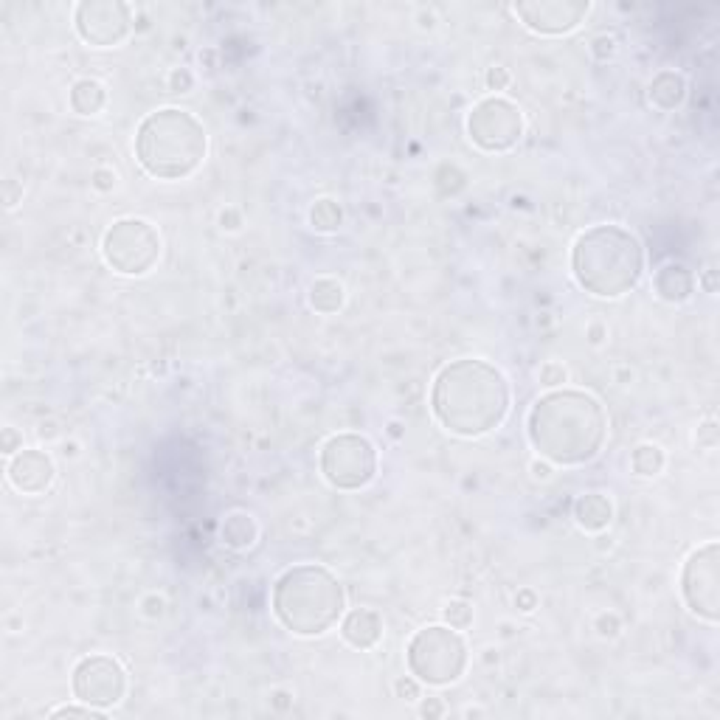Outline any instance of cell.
I'll return each instance as SVG.
<instances>
[{
	"mask_svg": "<svg viewBox=\"0 0 720 720\" xmlns=\"http://www.w3.org/2000/svg\"><path fill=\"white\" fill-rule=\"evenodd\" d=\"M102 254L110 268L121 276H144L155 268L161 256V237L141 217H124L116 220L105 231L102 240Z\"/></svg>",
	"mask_w": 720,
	"mask_h": 720,
	"instance_id": "8",
	"label": "cell"
},
{
	"mask_svg": "<svg viewBox=\"0 0 720 720\" xmlns=\"http://www.w3.org/2000/svg\"><path fill=\"white\" fill-rule=\"evenodd\" d=\"M571 273L585 293L619 299L642 282L645 248L622 225L605 223L583 231L571 248Z\"/></svg>",
	"mask_w": 720,
	"mask_h": 720,
	"instance_id": "3",
	"label": "cell"
},
{
	"mask_svg": "<svg viewBox=\"0 0 720 720\" xmlns=\"http://www.w3.org/2000/svg\"><path fill=\"white\" fill-rule=\"evenodd\" d=\"M54 462L45 450H20L9 462V481L17 493L40 495L54 484Z\"/></svg>",
	"mask_w": 720,
	"mask_h": 720,
	"instance_id": "14",
	"label": "cell"
},
{
	"mask_svg": "<svg viewBox=\"0 0 720 720\" xmlns=\"http://www.w3.org/2000/svg\"><path fill=\"white\" fill-rule=\"evenodd\" d=\"M341 580L318 563H299L273 583V616L296 636H321L344 616Z\"/></svg>",
	"mask_w": 720,
	"mask_h": 720,
	"instance_id": "5",
	"label": "cell"
},
{
	"mask_svg": "<svg viewBox=\"0 0 720 720\" xmlns=\"http://www.w3.org/2000/svg\"><path fill=\"white\" fill-rule=\"evenodd\" d=\"M99 718V720H105V709H96V706H57L54 712H51V718Z\"/></svg>",
	"mask_w": 720,
	"mask_h": 720,
	"instance_id": "25",
	"label": "cell"
},
{
	"mask_svg": "<svg viewBox=\"0 0 720 720\" xmlns=\"http://www.w3.org/2000/svg\"><path fill=\"white\" fill-rule=\"evenodd\" d=\"M209 135L203 121L180 107L155 110L135 130V161L158 180H183L206 161Z\"/></svg>",
	"mask_w": 720,
	"mask_h": 720,
	"instance_id": "4",
	"label": "cell"
},
{
	"mask_svg": "<svg viewBox=\"0 0 720 720\" xmlns=\"http://www.w3.org/2000/svg\"><path fill=\"white\" fill-rule=\"evenodd\" d=\"M434 420L453 436L476 439L495 431L510 414V383L481 358L450 360L431 386Z\"/></svg>",
	"mask_w": 720,
	"mask_h": 720,
	"instance_id": "1",
	"label": "cell"
},
{
	"mask_svg": "<svg viewBox=\"0 0 720 720\" xmlns=\"http://www.w3.org/2000/svg\"><path fill=\"white\" fill-rule=\"evenodd\" d=\"M107 105V90L96 79H79L71 88V107L79 116H96Z\"/></svg>",
	"mask_w": 720,
	"mask_h": 720,
	"instance_id": "20",
	"label": "cell"
},
{
	"mask_svg": "<svg viewBox=\"0 0 720 720\" xmlns=\"http://www.w3.org/2000/svg\"><path fill=\"white\" fill-rule=\"evenodd\" d=\"M341 636L346 645L358 650H372L383 639V619L372 608H355L341 622Z\"/></svg>",
	"mask_w": 720,
	"mask_h": 720,
	"instance_id": "15",
	"label": "cell"
},
{
	"mask_svg": "<svg viewBox=\"0 0 720 720\" xmlns=\"http://www.w3.org/2000/svg\"><path fill=\"white\" fill-rule=\"evenodd\" d=\"M574 521L585 532H602L614 521V504L602 493H585L574 501Z\"/></svg>",
	"mask_w": 720,
	"mask_h": 720,
	"instance_id": "17",
	"label": "cell"
},
{
	"mask_svg": "<svg viewBox=\"0 0 720 720\" xmlns=\"http://www.w3.org/2000/svg\"><path fill=\"white\" fill-rule=\"evenodd\" d=\"M630 465L633 470L639 473V476H659L661 470H664V450L659 445H639V448L633 450V456H630Z\"/></svg>",
	"mask_w": 720,
	"mask_h": 720,
	"instance_id": "23",
	"label": "cell"
},
{
	"mask_svg": "<svg viewBox=\"0 0 720 720\" xmlns=\"http://www.w3.org/2000/svg\"><path fill=\"white\" fill-rule=\"evenodd\" d=\"M647 96H650V105L659 107L661 113H670L675 107L684 105L687 82H684V76L675 74V71H661V74L653 76Z\"/></svg>",
	"mask_w": 720,
	"mask_h": 720,
	"instance_id": "18",
	"label": "cell"
},
{
	"mask_svg": "<svg viewBox=\"0 0 720 720\" xmlns=\"http://www.w3.org/2000/svg\"><path fill=\"white\" fill-rule=\"evenodd\" d=\"M76 34L96 48H113L133 29V9L121 0H85L74 12Z\"/></svg>",
	"mask_w": 720,
	"mask_h": 720,
	"instance_id": "12",
	"label": "cell"
},
{
	"mask_svg": "<svg viewBox=\"0 0 720 720\" xmlns=\"http://www.w3.org/2000/svg\"><path fill=\"white\" fill-rule=\"evenodd\" d=\"M76 701L96 706V709H110L124 698L127 692V673L119 659L93 653L76 661L74 675H71Z\"/></svg>",
	"mask_w": 720,
	"mask_h": 720,
	"instance_id": "11",
	"label": "cell"
},
{
	"mask_svg": "<svg viewBox=\"0 0 720 720\" xmlns=\"http://www.w3.org/2000/svg\"><path fill=\"white\" fill-rule=\"evenodd\" d=\"M397 695L405 698V701H417L420 698V690H417V684L414 681H397Z\"/></svg>",
	"mask_w": 720,
	"mask_h": 720,
	"instance_id": "31",
	"label": "cell"
},
{
	"mask_svg": "<svg viewBox=\"0 0 720 720\" xmlns=\"http://www.w3.org/2000/svg\"><path fill=\"white\" fill-rule=\"evenodd\" d=\"M220 538H223V543L228 549L242 552V549H251L256 543V538H259V526H256V521L248 515V512H231V515L223 521Z\"/></svg>",
	"mask_w": 720,
	"mask_h": 720,
	"instance_id": "19",
	"label": "cell"
},
{
	"mask_svg": "<svg viewBox=\"0 0 720 720\" xmlns=\"http://www.w3.org/2000/svg\"><path fill=\"white\" fill-rule=\"evenodd\" d=\"M718 436H715V422H706L698 428V448H715Z\"/></svg>",
	"mask_w": 720,
	"mask_h": 720,
	"instance_id": "29",
	"label": "cell"
},
{
	"mask_svg": "<svg viewBox=\"0 0 720 720\" xmlns=\"http://www.w3.org/2000/svg\"><path fill=\"white\" fill-rule=\"evenodd\" d=\"M445 619L450 622V628L465 630V628H470V622H473V608H470V605L462 600L450 602L448 608H445Z\"/></svg>",
	"mask_w": 720,
	"mask_h": 720,
	"instance_id": "24",
	"label": "cell"
},
{
	"mask_svg": "<svg viewBox=\"0 0 720 720\" xmlns=\"http://www.w3.org/2000/svg\"><path fill=\"white\" fill-rule=\"evenodd\" d=\"M405 661L411 675L428 684V687H448L456 684L467 670V653L465 639L456 628H445V625H431V628L417 630L408 642L405 650Z\"/></svg>",
	"mask_w": 720,
	"mask_h": 720,
	"instance_id": "6",
	"label": "cell"
},
{
	"mask_svg": "<svg viewBox=\"0 0 720 720\" xmlns=\"http://www.w3.org/2000/svg\"><path fill=\"white\" fill-rule=\"evenodd\" d=\"M532 470H535V476H540V479H546V476H549V467L546 465H535Z\"/></svg>",
	"mask_w": 720,
	"mask_h": 720,
	"instance_id": "35",
	"label": "cell"
},
{
	"mask_svg": "<svg viewBox=\"0 0 720 720\" xmlns=\"http://www.w3.org/2000/svg\"><path fill=\"white\" fill-rule=\"evenodd\" d=\"M169 85H172L175 93H189V90H192V74H189L186 68L172 71V76H169Z\"/></svg>",
	"mask_w": 720,
	"mask_h": 720,
	"instance_id": "27",
	"label": "cell"
},
{
	"mask_svg": "<svg viewBox=\"0 0 720 720\" xmlns=\"http://www.w3.org/2000/svg\"><path fill=\"white\" fill-rule=\"evenodd\" d=\"M113 183H116V175H113V172H107V169H99V172H93V186H96L99 192H107V189H113Z\"/></svg>",
	"mask_w": 720,
	"mask_h": 720,
	"instance_id": "30",
	"label": "cell"
},
{
	"mask_svg": "<svg viewBox=\"0 0 720 720\" xmlns=\"http://www.w3.org/2000/svg\"><path fill=\"white\" fill-rule=\"evenodd\" d=\"M507 85H510V74H507L504 68H490V74H487V88L504 90Z\"/></svg>",
	"mask_w": 720,
	"mask_h": 720,
	"instance_id": "28",
	"label": "cell"
},
{
	"mask_svg": "<svg viewBox=\"0 0 720 720\" xmlns=\"http://www.w3.org/2000/svg\"><path fill=\"white\" fill-rule=\"evenodd\" d=\"M422 715H425V718L442 715V704H439V701H425V704H422Z\"/></svg>",
	"mask_w": 720,
	"mask_h": 720,
	"instance_id": "32",
	"label": "cell"
},
{
	"mask_svg": "<svg viewBox=\"0 0 720 720\" xmlns=\"http://www.w3.org/2000/svg\"><path fill=\"white\" fill-rule=\"evenodd\" d=\"M467 135L484 152L512 150L524 135V116L518 105L501 96H487L467 116Z\"/></svg>",
	"mask_w": 720,
	"mask_h": 720,
	"instance_id": "10",
	"label": "cell"
},
{
	"mask_svg": "<svg viewBox=\"0 0 720 720\" xmlns=\"http://www.w3.org/2000/svg\"><path fill=\"white\" fill-rule=\"evenodd\" d=\"M512 12L524 20V26L535 34H569L574 31L583 17L591 12L588 0H526V3H515Z\"/></svg>",
	"mask_w": 720,
	"mask_h": 720,
	"instance_id": "13",
	"label": "cell"
},
{
	"mask_svg": "<svg viewBox=\"0 0 720 720\" xmlns=\"http://www.w3.org/2000/svg\"><path fill=\"white\" fill-rule=\"evenodd\" d=\"M681 594L692 614L706 622L720 619V543L709 540L695 549L681 571Z\"/></svg>",
	"mask_w": 720,
	"mask_h": 720,
	"instance_id": "9",
	"label": "cell"
},
{
	"mask_svg": "<svg viewBox=\"0 0 720 720\" xmlns=\"http://www.w3.org/2000/svg\"><path fill=\"white\" fill-rule=\"evenodd\" d=\"M318 465L330 487L352 493L375 481L377 450L363 434H335L324 442Z\"/></svg>",
	"mask_w": 720,
	"mask_h": 720,
	"instance_id": "7",
	"label": "cell"
},
{
	"mask_svg": "<svg viewBox=\"0 0 720 720\" xmlns=\"http://www.w3.org/2000/svg\"><path fill=\"white\" fill-rule=\"evenodd\" d=\"M518 605H521V611H532V608H535V597H532L529 591H524V594L518 597Z\"/></svg>",
	"mask_w": 720,
	"mask_h": 720,
	"instance_id": "34",
	"label": "cell"
},
{
	"mask_svg": "<svg viewBox=\"0 0 720 720\" xmlns=\"http://www.w3.org/2000/svg\"><path fill=\"white\" fill-rule=\"evenodd\" d=\"M15 428H6V434H3V450L6 453H15Z\"/></svg>",
	"mask_w": 720,
	"mask_h": 720,
	"instance_id": "33",
	"label": "cell"
},
{
	"mask_svg": "<svg viewBox=\"0 0 720 720\" xmlns=\"http://www.w3.org/2000/svg\"><path fill=\"white\" fill-rule=\"evenodd\" d=\"M540 383H546V386H560V383H566V369H563L560 363H546V366L540 369Z\"/></svg>",
	"mask_w": 720,
	"mask_h": 720,
	"instance_id": "26",
	"label": "cell"
},
{
	"mask_svg": "<svg viewBox=\"0 0 720 720\" xmlns=\"http://www.w3.org/2000/svg\"><path fill=\"white\" fill-rule=\"evenodd\" d=\"M526 434L532 448L552 465L577 467L600 456L608 436V414L588 391L557 389L532 405Z\"/></svg>",
	"mask_w": 720,
	"mask_h": 720,
	"instance_id": "2",
	"label": "cell"
},
{
	"mask_svg": "<svg viewBox=\"0 0 720 720\" xmlns=\"http://www.w3.org/2000/svg\"><path fill=\"white\" fill-rule=\"evenodd\" d=\"M344 285L338 279H315L310 287V304H313L315 313L332 315L344 307Z\"/></svg>",
	"mask_w": 720,
	"mask_h": 720,
	"instance_id": "21",
	"label": "cell"
},
{
	"mask_svg": "<svg viewBox=\"0 0 720 720\" xmlns=\"http://www.w3.org/2000/svg\"><path fill=\"white\" fill-rule=\"evenodd\" d=\"M310 225L315 231H324V234H332L344 225V211L335 200H315L313 209H310Z\"/></svg>",
	"mask_w": 720,
	"mask_h": 720,
	"instance_id": "22",
	"label": "cell"
},
{
	"mask_svg": "<svg viewBox=\"0 0 720 720\" xmlns=\"http://www.w3.org/2000/svg\"><path fill=\"white\" fill-rule=\"evenodd\" d=\"M653 287H656V296L667 304H681L695 293V276L692 270H687L681 262H670L653 276Z\"/></svg>",
	"mask_w": 720,
	"mask_h": 720,
	"instance_id": "16",
	"label": "cell"
}]
</instances>
